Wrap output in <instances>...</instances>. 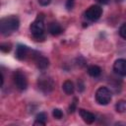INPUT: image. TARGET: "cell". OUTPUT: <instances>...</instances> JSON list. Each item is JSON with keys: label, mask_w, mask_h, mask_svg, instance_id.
I'll use <instances>...</instances> for the list:
<instances>
[{"label": "cell", "mask_w": 126, "mask_h": 126, "mask_svg": "<svg viewBox=\"0 0 126 126\" xmlns=\"http://www.w3.org/2000/svg\"><path fill=\"white\" fill-rule=\"evenodd\" d=\"M20 26V21L16 16H8L0 21V32L3 35H9L17 31Z\"/></svg>", "instance_id": "obj_1"}, {"label": "cell", "mask_w": 126, "mask_h": 126, "mask_svg": "<svg viewBox=\"0 0 126 126\" xmlns=\"http://www.w3.org/2000/svg\"><path fill=\"white\" fill-rule=\"evenodd\" d=\"M44 16L43 14H38L37 18L32 23L30 30L32 37L37 41H42L45 38L44 34Z\"/></svg>", "instance_id": "obj_2"}, {"label": "cell", "mask_w": 126, "mask_h": 126, "mask_svg": "<svg viewBox=\"0 0 126 126\" xmlns=\"http://www.w3.org/2000/svg\"><path fill=\"white\" fill-rule=\"evenodd\" d=\"M95 100L101 105H106L111 100V92L106 87H100L95 92Z\"/></svg>", "instance_id": "obj_3"}, {"label": "cell", "mask_w": 126, "mask_h": 126, "mask_svg": "<svg viewBox=\"0 0 126 126\" xmlns=\"http://www.w3.org/2000/svg\"><path fill=\"white\" fill-rule=\"evenodd\" d=\"M37 84H38L39 90L45 94H50L53 90V87H54V82L49 77H40L38 79Z\"/></svg>", "instance_id": "obj_4"}, {"label": "cell", "mask_w": 126, "mask_h": 126, "mask_svg": "<svg viewBox=\"0 0 126 126\" xmlns=\"http://www.w3.org/2000/svg\"><path fill=\"white\" fill-rule=\"evenodd\" d=\"M101 15H102V8H100L98 5H93L90 8H88L85 12V17L92 22L97 21L101 17Z\"/></svg>", "instance_id": "obj_5"}, {"label": "cell", "mask_w": 126, "mask_h": 126, "mask_svg": "<svg viewBox=\"0 0 126 126\" xmlns=\"http://www.w3.org/2000/svg\"><path fill=\"white\" fill-rule=\"evenodd\" d=\"M14 82H15V85L16 87L21 90V91H24L27 89L28 87V80H27V77L26 75L21 72V71H16L15 74H14Z\"/></svg>", "instance_id": "obj_6"}, {"label": "cell", "mask_w": 126, "mask_h": 126, "mask_svg": "<svg viewBox=\"0 0 126 126\" xmlns=\"http://www.w3.org/2000/svg\"><path fill=\"white\" fill-rule=\"evenodd\" d=\"M113 70L119 76L125 77L126 76V59H123V58L117 59L113 64Z\"/></svg>", "instance_id": "obj_7"}, {"label": "cell", "mask_w": 126, "mask_h": 126, "mask_svg": "<svg viewBox=\"0 0 126 126\" xmlns=\"http://www.w3.org/2000/svg\"><path fill=\"white\" fill-rule=\"evenodd\" d=\"M79 113H80L81 118H82L87 124H92V123H94V120H95L94 114H93L92 112H90V111H88V110H86V109H83V108L79 109Z\"/></svg>", "instance_id": "obj_8"}, {"label": "cell", "mask_w": 126, "mask_h": 126, "mask_svg": "<svg viewBox=\"0 0 126 126\" xmlns=\"http://www.w3.org/2000/svg\"><path fill=\"white\" fill-rule=\"evenodd\" d=\"M28 53H29V48H28V46H26V45H24V44H18V46H17V48H16V53H15L17 59H19V60H24V59L27 57Z\"/></svg>", "instance_id": "obj_9"}, {"label": "cell", "mask_w": 126, "mask_h": 126, "mask_svg": "<svg viewBox=\"0 0 126 126\" xmlns=\"http://www.w3.org/2000/svg\"><path fill=\"white\" fill-rule=\"evenodd\" d=\"M35 64H36V66H37L38 69H40V70H45V69L49 66V60H48L46 57L37 55V56L35 57Z\"/></svg>", "instance_id": "obj_10"}, {"label": "cell", "mask_w": 126, "mask_h": 126, "mask_svg": "<svg viewBox=\"0 0 126 126\" xmlns=\"http://www.w3.org/2000/svg\"><path fill=\"white\" fill-rule=\"evenodd\" d=\"M48 31L52 35H59L62 32V28L58 23H50L48 26Z\"/></svg>", "instance_id": "obj_11"}, {"label": "cell", "mask_w": 126, "mask_h": 126, "mask_svg": "<svg viewBox=\"0 0 126 126\" xmlns=\"http://www.w3.org/2000/svg\"><path fill=\"white\" fill-rule=\"evenodd\" d=\"M62 89L63 91L65 92V94H72L74 93V90H75V87H74V84L72 81L70 80H66L63 85H62Z\"/></svg>", "instance_id": "obj_12"}, {"label": "cell", "mask_w": 126, "mask_h": 126, "mask_svg": "<svg viewBox=\"0 0 126 126\" xmlns=\"http://www.w3.org/2000/svg\"><path fill=\"white\" fill-rule=\"evenodd\" d=\"M88 73H89L90 76H92L94 78H96L101 74V69L96 65H91L88 68Z\"/></svg>", "instance_id": "obj_13"}, {"label": "cell", "mask_w": 126, "mask_h": 126, "mask_svg": "<svg viewBox=\"0 0 126 126\" xmlns=\"http://www.w3.org/2000/svg\"><path fill=\"white\" fill-rule=\"evenodd\" d=\"M46 121H47V116L44 112H39L36 117H35V121H34V125H45L46 124Z\"/></svg>", "instance_id": "obj_14"}, {"label": "cell", "mask_w": 126, "mask_h": 126, "mask_svg": "<svg viewBox=\"0 0 126 126\" xmlns=\"http://www.w3.org/2000/svg\"><path fill=\"white\" fill-rule=\"evenodd\" d=\"M116 110L118 112H125L126 111V100H120L116 103Z\"/></svg>", "instance_id": "obj_15"}, {"label": "cell", "mask_w": 126, "mask_h": 126, "mask_svg": "<svg viewBox=\"0 0 126 126\" xmlns=\"http://www.w3.org/2000/svg\"><path fill=\"white\" fill-rule=\"evenodd\" d=\"M52 115H53V117L56 118V119H61V118L63 117V112L61 111V109H59V108H55V109H53Z\"/></svg>", "instance_id": "obj_16"}, {"label": "cell", "mask_w": 126, "mask_h": 126, "mask_svg": "<svg viewBox=\"0 0 126 126\" xmlns=\"http://www.w3.org/2000/svg\"><path fill=\"white\" fill-rule=\"evenodd\" d=\"M77 101H78V98H77V97H74L73 101L71 102V104H70V106H69V113H73V112L76 110Z\"/></svg>", "instance_id": "obj_17"}, {"label": "cell", "mask_w": 126, "mask_h": 126, "mask_svg": "<svg viewBox=\"0 0 126 126\" xmlns=\"http://www.w3.org/2000/svg\"><path fill=\"white\" fill-rule=\"evenodd\" d=\"M119 34L122 38L126 39V24H123L120 28H119Z\"/></svg>", "instance_id": "obj_18"}, {"label": "cell", "mask_w": 126, "mask_h": 126, "mask_svg": "<svg viewBox=\"0 0 126 126\" xmlns=\"http://www.w3.org/2000/svg\"><path fill=\"white\" fill-rule=\"evenodd\" d=\"M0 49H1V51H3V52H9V51L11 50V45L8 44V43H2V44L0 45Z\"/></svg>", "instance_id": "obj_19"}, {"label": "cell", "mask_w": 126, "mask_h": 126, "mask_svg": "<svg viewBox=\"0 0 126 126\" xmlns=\"http://www.w3.org/2000/svg\"><path fill=\"white\" fill-rule=\"evenodd\" d=\"M50 2H51V0H38V3L41 6H47V5H49Z\"/></svg>", "instance_id": "obj_20"}, {"label": "cell", "mask_w": 126, "mask_h": 126, "mask_svg": "<svg viewBox=\"0 0 126 126\" xmlns=\"http://www.w3.org/2000/svg\"><path fill=\"white\" fill-rule=\"evenodd\" d=\"M73 2H74V0H67V2H66V7H67L68 10L72 9V7H73Z\"/></svg>", "instance_id": "obj_21"}, {"label": "cell", "mask_w": 126, "mask_h": 126, "mask_svg": "<svg viewBox=\"0 0 126 126\" xmlns=\"http://www.w3.org/2000/svg\"><path fill=\"white\" fill-rule=\"evenodd\" d=\"M96 1H97L98 3H100V4H103V5H104V4H107L109 0H96Z\"/></svg>", "instance_id": "obj_22"}]
</instances>
